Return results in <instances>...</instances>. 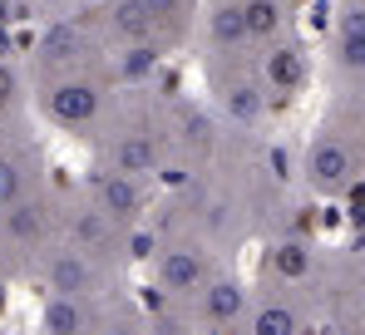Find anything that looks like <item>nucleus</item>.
Masks as SVG:
<instances>
[{
	"instance_id": "11",
	"label": "nucleus",
	"mask_w": 365,
	"mask_h": 335,
	"mask_svg": "<svg viewBox=\"0 0 365 335\" xmlns=\"http://www.w3.org/2000/svg\"><path fill=\"white\" fill-rule=\"evenodd\" d=\"M227 109H232L237 123H257V118H262V89H257V84H237V89L227 94Z\"/></svg>"
},
{
	"instance_id": "4",
	"label": "nucleus",
	"mask_w": 365,
	"mask_h": 335,
	"mask_svg": "<svg viewBox=\"0 0 365 335\" xmlns=\"http://www.w3.org/2000/svg\"><path fill=\"white\" fill-rule=\"evenodd\" d=\"M50 291H60V296H79V291H89V262H79L74 252H60L55 262H50Z\"/></svg>"
},
{
	"instance_id": "15",
	"label": "nucleus",
	"mask_w": 365,
	"mask_h": 335,
	"mask_svg": "<svg viewBox=\"0 0 365 335\" xmlns=\"http://www.w3.org/2000/svg\"><path fill=\"white\" fill-rule=\"evenodd\" d=\"M119 30H123V35H138V40H143V35L153 30V20H148V10H143L138 0H123V5H119Z\"/></svg>"
},
{
	"instance_id": "20",
	"label": "nucleus",
	"mask_w": 365,
	"mask_h": 335,
	"mask_svg": "<svg viewBox=\"0 0 365 335\" xmlns=\"http://www.w3.org/2000/svg\"><path fill=\"white\" fill-rule=\"evenodd\" d=\"M277 272L302 277V272H306V252H302V247H282V252H277Z\"/></svg>"
},
{
	"instance_id": "8",
	"label": "nucleus",
	"mask_w": 365,
	"mask_h": 335,
	"mask_svg": "<svg viewBox=\"0 0 365 335\" xmlns=\"http://www.w3.org/2000/svg\"><path fill=\"white\" fill-rule=\"evenodd\" d=\"M45 331H50V335H79V331H84V311H79V301L55 296V301L45 306Z\"/></svg>"
},
{
	"instance_id": "23",
	"label": "nucleus",
	"mask_w": 365,
	"mask_h": 335,
	"mask_svg": "<svg viewBox=\"0 0 365 335\" xmlns=\"http://www.w3.org/2000/svg\"><path fill=\"white\" fill-rule=\"evenodd\" d=\"M10 99H15V74L0 64V104H10Z\"/></svg>"
},
{
	"instance_id": "19",
	"label": "nucleus",
	"mask_w": 365,
	"mask_h": 335,
	"mask_svg": "<svg viewBox=\"0 0 365 335\" xmlns=\"http://www.w3.org/2000/svg\"><path fill=\"white\" fill-rule=\"evenodd\" d=\"M74 232H79L84 242H109V222H104L99 212H84V217L74 222Z\"/></svg>"
},
{
	"instance_id": "17",
	"label": "nucleus",
	"mask_w": 365,
	"mask_h": 335,
	"mask_svg": "<svg viewBox=\"0 0 365 335\" xmlns=\"http://www.w3.org/2000/svg\"><path fill=\"white\" fill-rule=\"evenodd\" d=\"M341 64H346V69H361V64H365V30H361V25H346V40H341Z\"/></svg>"
},
{
	"instance_id": "7",
	"label": "nucleus",
	"mask_w": 365,
	"mask_h": 335,
	"mask_svg": "<svg viewBox=\"0 0 365 335\" xmlns=\"http://www.w3.org/2000/svg\"><path fill=\"white\" fill-rule=\"evenodd\" d=\"M202 306H207V316H212V321H232V316H242L247 291L237 286V281H217V286H207Z\"/></svg>"
},
{
	"instance_id": "1",
	"label": "nucleus",
	"mask_w": 365,
	"mask_h": 335,
	"mask_svg": "<svg viewBox=\"0 0 365 335\" xmlns=\"http://www.w3.org/2000/svg\"><path fill=\"white\" fill-rule=\"evenodd\" d=\"M306 172H311V187L316 192H341L351 182V153L336 143V138H321L306 158Z\"/></svg>"
},
{
	"instance_id": "16",
	"label": "nucleus",
	"mask_w": 365,
	"mask_h": 335,
	"mask_svg": "<svg viewBox=\"0 0 365 335\" xmlns=\"http://www.w3.org/2000/svg\"><path fill=\"white\" fill-rule=\"evenodd\" d=\"M20 192H25V177H20V168L0 158V202H5V207H20Z\"/></svg>"
},
{
	"instance_id": "5",
	"label": "nucleus",
	"mask_w": 365,
	"mask_h": 335,
	"mask_svg": "<svg viewBox=\"0 0 365 335\" xmlns=\"http://www.w3.org/2000/svg\"><path fill=\"white\" fill-rule=\"evenodd\" d=\"M158 277H163V286H168V291H192V286L202 281V262H197L192 252H163Z\"/></svg>"
},
{
	"instance_id": "9",
	"label": "nucleus",
	"mask_w": 365,
	"mask_h": 335,
	"mask_svg": "<svg viewBox=\"0 0 365 335\" xmlns=\"http://www.w3.org/2000/svg\"><path fill=\"white\" fill-rule=\"evenodd\" d=\"M277 25H282V5H277V0H247V5H242L247 40H252V35H272Z\"/></svg>"
},
{
	"instance_id": "14",
	"label": "nucleus",
	"mask_w": 365,
	"mask_h": 335,
	"mask_svg": "<svg viewBox=\"0 0 365 335\" xmlns=\"http://www.w3.org/2000/svg\"><path fill=\"white\" fill-rule=\"evenodd\" d=\"M45 55H50V59H74V55H79V30L55 25V30L45 35Z\"/></svg>"
},
{
	"instance_id": "18",
	"label": "nucleus",
	"mask_w": 365,
	"mask_h": 335,
	"mask_svg": "<svg viewBox=\"0 0 365 335\" xmlns=\"http://www.w3.org/2000/svg\"><path fill=\"white\" fill-rule=\"evenodd\" d=\"M5 222H10L15 237H35V232H40V212H35V207H10Z\"/></svg>"
},
{
	"instance_id": "6",
	"label": "nucleus",
	"mask_w": 365,
	"mask_h": 335,
	"mask_svg": "<svg viewBox=\"0 0 365 335\" xmlns=\"http://www.w3.org/2000/svg\"><path fill=\"white\" fill-rule=\"evenodd\" d=\"M267 79H272V89H282V94H292L297 84L306 79V59H302V50H272L267 55Z\"/></svg>"
},
{
	"instance_id": "22",
	"label": "nucleus",
	"mask_w": 365,
	"mask_h": 335,
	"mask_svg": "<svg viewBox=\"0 0 365 335\" xmlns=\"http://www.w3.org/2000/svg\"><path fill=\"white\" fill-rule=\"evenodd\" d=\"M148 64H153V55H148V50H128V55H123V74H143Z\"/></svg>"
},
{
	"instance_id": "13",
	"label": "nucleus",
	"mask_w": 365,
	"mask_h": 335,
	"mask_svg": "<svg viewBox=\"0 0 365 335\" xmlns=\"http://www.w3.org/2000/svg\"><path fill=\"white\" fill-rule=\"evenodd\" d=\"M148 163H153V143H148V138H123L119 143V172L123 177L143 172Z\"/></svg>"
},
{
	"instance_id": "21",
	"label": "nucleus",
	"mask_w": 365,
	"mask_h": 335,
	"mask_svg": "<svg viewBox=\"0 0 365 335\" xmlns=\"http://www.w3.org/2000/svg\"><path fill=\"white\" fill-rule=\"evenodd\" d=\"M143 10H148V20H168V15H178L182 0H138Z\"/></svg>"
},
{
	"instance_id": "3",
	"label": "nucleus",
	"mask_w": 365,
	"mask_h": 335,
	"mask_svg": "<svg viewBox=\"0 0 365 335\" xmlns=\"http://www.w3.org/2000/svg\"><path fill=\"white\" fill-rule=\"evenodd\" d=\"M99 197H104V212H109V217H133V212L143 207V192H138V182H133V177H123V172L104 177Z\"/></svg>"
},
{
	"instance_id": "24",
	"label": "nucleus",
	"mask_w": 365,
	"mask_h": 335,
	"mask_svg": "<svg viewBox=\"0 0 365 335\" xmlns=\"http://www.w3.org/2000/svg\"><path fill=\"white\" fill-rule=\"evenodd\" d=\"M5 20H10V5H5V0H0V25H5Z\"/></svg>"
},
{
	"instance_id": "12",
	"label": "nucleus",
	"mask_w": 365,
	"mask_h": 335,
	"mask_svg": "<svg viewBox=\"0 0 365 335\" xmlns=\"http://www.w3.org/2000/svg\"><path fill=\"white\" fill-rule=\"evenodd\" d=\"M252 335H297V316L287 306H267V311H257Z\"/></svg>"
},
{
	"instance_id": "10",
	"label": "nucleus",
	"mask_w": 365,
	"mask_h": 335,
	"mask_svg": "<svg viewBox=\"0 0 365 335\" xmlns=\"http://www.w3.org/2000/svg\"><path fill=\"white\" fill-rule=\"evenodd\" d=\"M207 35L217 40V45H242L247 30H242V10H232V5H222L212 20H207Z\"/></svg>"
},
{
	"instance_id": "2",
	"label": "nucleus",
	"mask_w": 365,
	"mask_h": 335,
	"mask_svg": "<svg viewBox=\"0 0 365 335\" xmlns=\"http://www.w3.org/2000/svg\"><path fill=\"white\" fill-rule=\"evenodd\" d=\"M45 109L55 113L60 123H89L99 113V89H89V84H60V89L45 94Z\"/></svg>"
}]
</instances>
